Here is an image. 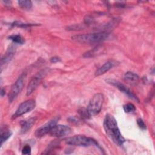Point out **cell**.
<instances>
[{
  "mask_svg": "<svg viewBox=\"0 0 155 155\" xmlns=\"http://www.w3.org/2000/svg\"><path fill=\"white\" fill-rule=\"evenodd\" d=\"M104 128L107 135L117 145L120 146L125 142L117 127L116 120L113 115L106 114L104 120Z\"/></svg>",
  "mask_w": 155,
  "mask_h": 155,
  "instance_id": "obj_1",
  "label": "cell"
},
{
  "mask_svg": "<svg viewBox=\"0 0 155 155\" xmlns=\"http://www.w3.org/2000/svg\"><path fill=\"white\" fill-rule=\"evenodd\" d=\"M109 36V33L106 31H100L91 33L74 35L71 37L75 42L83 44L99 43L106 40Z\"/></svg>",
  "mask_w": 155,
  "mask_h": 155,
  "instance_id": "obj_2",
  "label": "cell"
},
{
  "mask_svg": "<svg viewBox=\"0 0 155 155\" xmlns=\"http://www.w3.org/2000/svg\"><path fill=\"white\" fill-rule=\"evenodd\" d=\"M67 144L73 146L79 147H88L90 145H94L101 148L99 145L96 140L91 137H87L84 135H75L72 137H67L65 139Z\"/></svg>",
  "mask_w": 155,
  "mask_h": 155,
  "instance_id": "obj_3",
  "label": "cell"
},
{
  "mask_svg": "<svg viewBox=\"0 0 155 155\" xmlns=\"http://www.w3.org/2000/svg\"><path fill=\"white\" fill-rule=\"evenodd\" d=\"M104 102V96L101 93L94 94L90 99L87 110L90 116L97 115L101 110Z\"/></svg>",
  "mask_w": 155,
  "mask_h": 155,
  "instance_id": "obj_4",
  "label": "cell"
},
{
  "mask_svg": "<svg viewBox=\"0 0 155 155\" xmlns=\"http://www.w3.org/2000/svg\"><path fill=\"white\" fill-rule=\"evenodd\" d=\"M26 79V73H23L21 74L15 82L12 85L11 89L8 93V98L9 102H13L18 96V95L22 91Z\"/></svg>",
  "mask_w": 155,
  "mask_h": 155,
  "instance_id": "obj_5",
  "label": "cell"
},
{
  "mask_svg": "<svg viewBox=\"0 0 155 155\" xmlns=\"http://www.w3.org/2000/svg\"><path fill=\"white\" fill-rule=\"evenodd\" d=\"M105 82L107 84L117 88L122 93L126 94L130 99L136 101L137 103L139 102V99H138V97L128 88H127L125 85H124L119 81L113 79H107L105 80Z\"/></svg>",
  "mask_w": 155,
  "mask_h": 155,
  "instance_id": "obj_6",
  "label": "cell"
},
{
  "mask_svg": "<svg viewBox=\"0 0 155 155\" xmlns=\"http://www.w3.org/2000/svg\"><path fill=\"white\" fill-rule=\"evenodd\" d=\"M35 106L36 102L34 99H28L22 102L18 107L15 113L12 115V118L16 119L24 114L31 111L35 108Z\"/></svg>",
  "mask_w": 155,
  "mask_h": 155,
  "instance_id": "obj_7",
  "label": "cell"
},
{
  "mask_svg": "<svg viewBox=\"0 0 155 155\" xmlns=\"http://www.w3.org/2000/svg\"><path fill=\"white\" fill-rule=\"evenodd\" d=\"M48 69H44L38 73L30 81L27 87L26 94L27 96H30L38 87L42 79L45 77L46 74L48 73Z\"/></svg>",
  "mask_w": 155,
  "mask_h": 155,
  "instance_id": "obj_8",
  "label": "cell"
},
{
  "mask_svg": "<svg viewBox=\"0 0 155 155\" xmlns=\"http://www.w3.org/2000/svg\"><path fill=\"white\" fill-rule=\"evenodd\" d=\"M59 119V117H56L52 119L51 120H50V121H48V122H47L46 124H44L39 128H38L35 131V136L37 137H41L45 136V134H47V133H49V132L52 129V128L55 125H56Z\"/></svg>",
  "mask_w": 155,
  "mask_h": 155,
  "instance_id": "obj_9",
  "label": "cell"
},
{
  "mask_svg": "<svg viewBox=\"0 0 155 155\" xmlns=\"http://www.w3.org/2000/svg\"><path fill=\"white\" fill-rule=\"evenodd\" d=\"M71 131V128L65 125H55L49 132L51 136L54 137H62L69 134Z\"/></svg>",
  "mask_w": 155,
  "mask_h": 155,
  "instance_id": "obj_10",
  "label": "cell"
},
{
  "mask_svg": "<svg viewBox=\"0 0 155 155\" xmlns=\"http://www.w3.org/2000/svg\"><path fill=\"white\" fill-rule=\"evenodd\" d=\"M15 51H16V46L14 45L13 44H11L8 48L6 53L1 58V67H2L4 64H7L12 59V58L13 57L15 53Z\"/></svg>",
  "mask_w": 155,
  "mask_h": 155,
  "instance_id": "obj_11",
  "label": "cell"
},
{
  "mask_svg": "<svg viewBox=\"0 0 155 155\" xmlns=\"http://www.w3.org/2000/svg\"><path fill=\"white\" fill-rule=\"evenodd\" d=\"M116 63V62L113 61H108L106 62L95 71V76H98L104 74V73L109 71L110 69H111L114 66H115Z\"/></svg>",
  "mask_w": 155,
  "mask_h": 155,
  "instance_id": "obj_12",
  "label": "cell"
},
{
  "mask_svg": "<svg viewBox=\"0 0 155 155\" xmlns=\"http://www.w3.org/2000/svg\"><path fill=\"white\" fill-rule=\"evenodd\" d=\"M124 79L128 84L135 85L138 83L139 78L137 74L131 71H127L124 75Z\"/></svg>",
  "mask_w": 155,
  "mask_h": 155,
  "instance_id": "obj_13",
  "label": "cell"
},
{
  "mask_svg": "<svg viewBox=\"0 0 155 155\" xmlns=\"http://www.w3.org/2000/svg\"><path fill=\"white\" fill-rule=\"evenodd\" d=\"M36 118V117H31L28 119L23 120L21 122V129H20V133L24 134L27 133L32 126L34 125Z\"/></svg>",
  "mask_w": 155,
  "mask_h": 155,
  "instance_id": "obj_14",
  "label": "cell"
},
{
  "mask_svg": "<svg viewBox=\"0 0 155 155\" xmlns=\"http://www.w3.org/2000/svg\"><path fill=\"white\" fill-rule=\"evenodd\" d=\"M102 47H96L95 48H94L93 49L86 52L85 53H84V58H93L94 57L96 56H97L100 54H101V53L102 52Z\"/></svg>",
  "mask_w": 155,
  "mask_h": 155,
  "instance_id": "obj_15",
  "label": "cell"
},
{
  "mask_svg": "<svg viewBox=\"0 0 155 155\" xmlns=\"http://www.w3.org/2000/svg\"><path fill=\"white\" fill-rule=\"evenodd\" d=\"M59 146V141L57 140H54V141L51 142L48 145V147L45 148V151H43L42 154H50L51 151H53V150H54L57 147H58Z\"/></svg>",
  "mask_w": 155,
  "mask_h": 155,
  "instance_id": "obj_16",
  "label": "cell"
},
{
  "mask_svg": "<svg viewBox=\"0 0 155 155\" xmlns=\"http://www.w3.org/2000/svg\"><path fill=\"white\" fill-rule=\"evenodd\" d=\"M12 133L6 128H4V130L1 129V145L3 144L4 142H5L12 135Z\"/></svg>",
  "mask_w": 155,
  "mask_h": 155,
  "instance_id": "obj_17",
  "label": "cell"
},
{
  "mask_svg": "<svg viewBox=\"0 0 155 155\" xmlns=\"http://www.w3.org/2000/svg\"><path fill=\"white\" fill-rule=\"evenodd\" d=\"M8 39L12 40L14 43L23 44L25 42L24 38L20 35H12L8 36Z\"/></svg>",
  "mask_w": 155,
  "mask_h": 155,
  "instance_id": "obj_18",
  "label": "cell"
},
{
  "mask_svg": "<svg viewBox=\"0 0 155 155\" xmlns=\"http://www.w3.org/2000/svg\"><path fill=\"white\" fill-rule=\"evenodd\" d=\"M19 5L24 10H30L32 7L31 1H19Z\"/></svg>",
  "mask_w": 155,
  "mask_h": 155,
  "instance_id": "obj_19",
  "label": "cell"
},
{
  "mask_svg": "<svg viewBox=\"0 0 155 155\" xmlns=\"http://www.w3.org/2000/svg\"><path fill=\"white\" fill-rule=\"evenodd\" d=\"M124 110L125 113H133L136 111V107L132 103H128L123 106Z\"/></svg>",
  "mask_w": 155,
  "mask_h": 155,
  "instance_id": "obj_20",
  "label": "cell"
},
{
  "mask_svg": "<svg viewBox=\"0 0 155 155\" xmlns=\"http://www.w3.org/2000/svg\"><path fill=\"white\" fill-rule=\"evenodd\" d=\"M12 25L13 26H16V27H21V28H27L29 27L38 25V24H26V23H22L19 22H14L12 24Z\"/></svg>",
  "mask_w": 155,
  "mask_h": 155,
  "instance_id": "obj_21",
  "label": "cell"
},
{
  "mask_svg": "<svg viewBox=\"0 0 155 155\" xmlns=\"http://www.w3.org/2000/svg\"><path fill=\"white\" fill-rule=\"evenodd\" d=\"M79 113L80 114V116L82 118V119H88L89 118V117L90 116L87 110V109H84V108H81L79 111Z\"/></svg>",
  "mask_w": 155,
  "mask_h": 155,
  "instance_id": "obj_22",
  "label": "cell"
},
{
  "mask_svg": "<svg viewBox=\"0 0 155 155\" xmlns=\"http://www.w3.org/2000/svg\"><path fill=\"white\" fill-rule=\"evenodd\" d=\"M137 125L139 126V127L140 129L143 130H145L146 128H147L146 124H145L144 121H143L141 118H139V119H137Z\"/></svg>",
  "mask_w": 155,
  "mask_h": 155,
  "instance_id": "obj_23",
  "label": "cell"
},
{
  "mask_svg": "<svg viewBox=\"0 0 155 155\" xmlns=\"http://www.w3.org/2000/svg\"><path fill=\"white\" fill-rule=\"evenodd\" d=\"M31 153V147L29 145H25L22 150V154H30Z\"/></svg>",
  "mask_w": 155,
  "mask_h": 155,
  "instance_id": "obj_24",
  "label": "cell"
},
{
  "mask_svg": "<svg viewBox=\"0 0 155 155\" xmlns=\"http://www.w3.org/2000/svg\"><path fill=\"white\" fill-rule=\"evenodd\" d=\"M50 62L51 63H56V62H59L61 61V58L58 57V56H54L50 58Z\"/></svg>",
  "mask_w": 155,
  "mask_h": 155,
  "instance_id": "obj_25",
  "label": "cell"
},
{
  "mask_svg": "<svg viewBox=\"0 0 155 155\" xmlns=\"http://www.w3.org/2000/svg\"><path fill=\"white\" fill-rule=\"evenodd\" d=\"M68 120H69V122H73V123H74V122H76V123H77V122H78V119L76 118V117H70L68 119Z\"/></svg>",
  "mask_w": 155,
  "mask_h": 155,
  "instance_id": "obj_26",
  "label": "cell"
},
{
  "mask_svg": "<svg viewBox=\"0 0 155 155\" xmlns=\"http://www.w3.org/2000/svg\"><path fill=\"white\" fill-rule=\"evenodd\" d=\"M5 94V90L3 89V88H1V96L2 97H3Z\"/></svg>",
  "mask_w": 155,
  "mask_h": 155,
  "instance_id": "obj_27",
  "label": "cell"
}]
</instances>
